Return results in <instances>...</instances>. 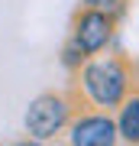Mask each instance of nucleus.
<instances>
[{"mask_svg": "<svg viewBox=\"0 0 139 146\" xmlns=\"http://www.w3.org/2000/svg\"><path fill=\"white\" fill-rule=\"evenodd\" d=\"M68 114H71V104L62 94H39L26 107V130L32 140H52L68 123Z\"/></svg>", "mask_w": 139, "mask_h": 146, "instance_id": "2", "label": "nucleus"}, {"mask_svg": "<svg viewBox=\"0 0 139 146\" xmlns=\"http://www.w3.org/2000/svg\"><path fill=\"white\" fill-rule=\"evenodd\" d=\"M84 7H94V10H117L120 7V0H84Z\"/></svg>", "mask_w": 139, "mask_h": 146, "instance_id": "6", "label": "nucleus"}, {"mask_svg": "<svg viewBox=\"0 0 139 146\" xmlns=\"http://www.w3.org/2000/svg\"><path fill=\"white\" fill-rule=\"evenodd\" d=\"M126 84H129V75H126L123 62H117V58H100V62H91L84 68V88H88L91 101L100 107L123 104Z\"/></svg>", "mask_w": 139, "mask_h": 146, "instance_id": "1", "label": "nucleus"}, {"mask_svg": "<svg viewBox=\"0 0 139 146\" xmlns=\"http://www.w3.org/2000/svg\"><path fill=\"white\" fill-rule=\"evenodd\" d=\"M110 36H113V20H110L107 10L88 7V10L74 20V36L71 39H74V46L81 49L84 55H97L110 42Z\"/></svg>", "mask_w": 139, "mask_h": 146, "instance_id": "3", "label": "nucleus"}, {"mask_svg": "<svg viewBox=\"0 0 139 146\" xmlns=\"http://www.w3.org/2000/svg\"><path fill=\"white\" fill-rule=\"evenodd\" d=\"M117 123L103 114H88V117H78L68 130V143L74 146H110L117 143Z\"/></svg>", "mask_w": 139, "mask_h": 146, "instance_id": "4", "label": "nucleus"}, {"mask_svg": "<svg viewBox=\"0 0 139 146\" xmlns=\"http://www.w3.org/2000/svg\"><path fill=\"white\" fill-rule=\"evenodd\" d=\"M117 133L123 136L126 143H139V94H133L123 104L120 120H117Z\"/></svg>", "mask_w": 139, "mask_h": 146, "instance_id": "5", "label": "nucleus"}]
</instances>
